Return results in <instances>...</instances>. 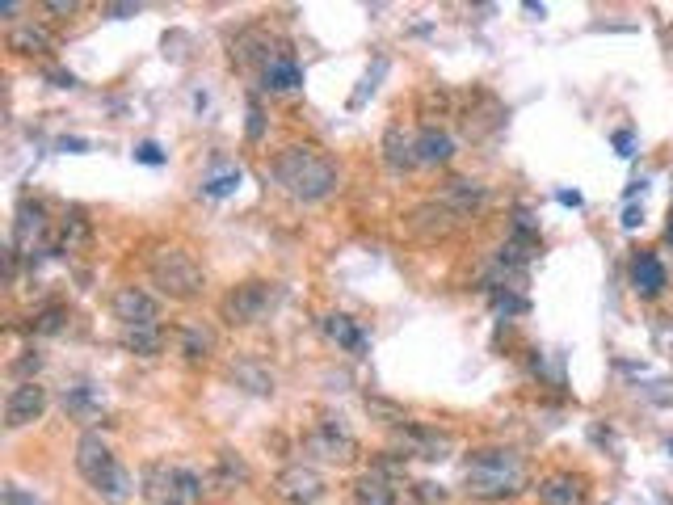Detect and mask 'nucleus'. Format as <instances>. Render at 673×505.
<instances>
[{
	"label": "nucleus",
	"instance_id": "obj_33",
	"mask_svg": "<svg viewBox=\"0 0 673 505\" xmlns=\"http://www.w3.org/2000/svg\"><path fill=\"white\" fill-rule=\"evenodd\" d=\"M366 413H375V417H383V426H404V421H409V417H404V409H400V404H392V400H383V396H366Z\"/></svg>",
	"mask_w": 673,
	"mask_h": 505
},
{
	"label": "nucleus",
	"instance_id": "obj_14",
	"mask_svg": "<svg viewBox=\"0 0 673 505\" xmlns=\"http://www.w3.org/2000/svg\"><path fill=\"white\" fill-rule=\"evenodd\" d=\"M442 207H451L459 219H472L484 211V202H488V186L476 177H455V181H446L442 194H438Z\"/></svg>",
	"mask_w": 673,
	"mask_h": 505
},
{
	"label": "nucleus",
	"instance_id": "obj_6",
	"mask_svg": "<svg viewBox=\"0 0 673 505\" xmlns=\"http://www.w3.org/2000/svg\"><path fill=\"white\" fill-rule=\"evenodd\" d=\"M278 287L274 282H265V278H244V282H236V287L219 299V316L228 320L232 329H249V325H257V320H265L270 316V308L278 303Z\"/></svg>",
	"mask_w": 673,
	"mask_h": 505
},
{
	"label": "nucleus",
	"instance_id": "obj_15",
	"mask_svg": "<svg viewBox=\"0 0 673 505\" xmlns=\"http://www.w3.org/2000/svg\"><path fill=\"white\" fill-rule=\"evenodd\" d=\"M299 85H303V68H299L295 51L274 47L270 59H265V68H261V89L265 93H291Z\"/></svg>",
	"mask_w": 673,
	"mask_h": 505
},
{
	"label": "nucleus",
	"instance_id": "obj_20",
	"mask_svg": "<svg viewBox=\"0 0 673 505\" xmlns=\"http://www.w3.org/2000/svg\"><path fill=\"white\" fill-rule=\"evenodd\" d=\"M253 480V468L244 463L236 451H219L215 455V468L207 472V484L215 493H236V489H244V484Z\"/></svg>",
	"mask_w": 673,
	"mask_h": 505
},
{
	"label": "nucleus",
	"instance_id": "obj_38",
	"mask_svg": "<svg viewBox=\"0 0 673 505\" xmlns=\"http://www.w3.org/2000/svg\"><path fill=\"white\" fill-rule=\"evenodd\" d=\"M0 505H38V497L22 493L17 484H5V493H0Z\"/></svg>",
	"mask_w": 673,
	"mask_h": 505
},
{
	"label": "nucleus",
	"instance_id": "obj_18",
	"mask_svg": "<svg viewBox=\"0 0 673 505\" xmlns=\"http://www.w3.org/2000/svg\"><path fill=\"white\" fill-rule=\"evenodd\" d=\"M665 287H669V270L661 266V257L652 249H640L631 257V291L640 299H661Z\"/></svg>",
	"mask_w": 673,
	"mask_h": 505
},
{
	"label": "nucleus",
	"instance_id": "obj_16",
	"mask_svg": "<svg viewBox=\"0 0 673 505\" xmlns=\"http://www.w3.org/2000/svg\"><path fill=\"white\" fill-rule=\"evenodd\" d=\"M93 245V219L85 215V207H68L55 224V253H85Z\"/></svg>",
	"mask_w": 673,
	"mask_h": 505
},
{
	"label": "nucleus",
	"instance_id": "obj_40",
	"mask_svg": "<svg viewBox=\"0 0 673 505\" xmlns=\"http://www.w3.org/2000/svg\"><path fill=\"white\" fill-rule=\"evenodd\" d=\"M135 160H144V165H160L165 156H160V148H156V144H139V148H135Z\"/></svg>",
	"mask_w": 673,
	"mask_h": 505
},
{
	"label": "nucleus",
	"instance_id": "obj_35",
	"mask_svg": "<svg viewBox=\"0 0 673 505\" xmlns=\"http://www.w3.org/2000/svg\"><path fill=\"white\" fill-rule=\"evenodd\" d=\"M493 308L497 312H505V316H522L530 303L522 299V295H514V291H493Z\"/></svg>",
	"mask_w": 673,
	"mask_h": 505
},
{
	"label": "nucleus",
	"instance_id": "obj_9",
	"mask_svg": "<svg viewBox=\"0 0 673 505\" xmlns=\"http://www.w3.org/2000/svg\"><path fill=\"white\" fill-rule=\"evenodd\" d=\"M274 493L287 505H316L324 497V476L316 468H303V463H291L274 476Z\"/></svg>",
	"mask_w": 673,
	"mask_h": 505
},
{
	"label": "nucleus",
	"instance_id": "obj_42",
	"mask_svg": "<svg viewBox=\"0 0 673 505\" xmlns=\"http://www.w3.org/2000/svg\"><path fill=\"white\" fill-rule=\"evenodd\" d=\"M106 13H110V17H135L139 5H106Z\"/></svg>",
	"mask_w": 673,
	"mask_h": 505
},
{
	"label": "nucleus",
	"instance_id": "obj_27",
	"mask_svg": "<svg viewBox=\"0 0 673 505\" xmlns=\"http://www.w3.org/2000/svg\"><path fill=\"white\" fill-rule=\"evenodd\" d=\"M232 379L240 383L244 392H253V396H274V371L261 367L257 358H240L236 367H232Z\"/></svg>",
	"mask_w": 673,
	"mask_h": 505
},
{
	"label": "nucleus",
	"instance_id": "obj_28",
	"mask_svg": "<svg viewBox=\"0 0 673 505\" xmlns=\"http://www.w3.org/2000/svg\"><path fill=\"white\" fill-rule=\"evenodd\" d=\"M9 51H17V55H51L55 51V38H51V30L47 26H13V34H9Z\"/></svg>",
	"mask_w": 673,
	"mask_h": 505
},
{
	"label": "nucleus",
	"instance_id": "obj_8",
	"mask_svg": "<svg viewBox=\"0 0 673 505\" xmlns=\"http://www.w3.org/2000/svg\"><path fill=\"white\" fill-rule=\"evenodd\" d=\"M396 442L404 447V459L417 455V459H430V463L451 459V451H455V438L438 426H425V421H404V426L396 430Z\"/></svg>",
	"mask_w": 673,
	"mask_h": 505
},
{
	"label": "nucleus",
	"instance_id": "obj_46",
	"mask_svg": "<svg viewBox=\"0 0 673 505\" xmlns=\"http://www.w3.org/2000/svg\"><path fill=\"white\" fill-rule=\"evenodd\" d=\"M17 13H22V5H0V17H5V22H13Z\"/></svg>",
	"mask_w": 673,
	"mask_h": 505
},
{
	"label": "nucleus",
	"instance_id": "obj_2",
	"mask_svg": "<svg viewBox=\"0 0 673 505\" xmlns=\"http://www.w3.org/2000/svg\"><path fill=\"white\" fill-rule=\"evenodd\" d=\"M463 484L480 501H505L526 489V459L514 447H476L463 463Z\"/></svg>",
	"mask_w": 673,
	"mask_h": 505
},
{
	"label": "nucleus",
	"instance_id": "obj_24",
	"mask_svg": "<svg viewBox=\"0 0 673 505\" xmlns=\"http://www.w3.org/2000/svg\"><path fill=\"white\" fill-rule=\"evenodd\" d=\"M274 43L265 38L261 30H240L232 38V64L236 68H265V59H270Z\"/></svg>",
	"mask_w": 673,
	"mask_h": 505
},
{
	"label": "nucleus",
	"instance_id": "obj_3",
	"mask_svg": "<svg viewBox=\"0 0 673 505\" xmlns=\"http://www.w3.org/2000/svg\"><path fill=\"white\" fill-rule=\"evenodd\" d=\"M76 472L89 480V489H93L101 501L122 505V501L131 497V472L114 459L110 442L101 438V434H93V430L80 434V442H76Z\"/></svg>",
	"mask_w": 673,
	"mask_h": 505
},
{
	"label": "nucleus",
	"instance_id": "obj_43",
	"mask_svg": "<svg viewBox=\"0 0 673 505\" xmlns=\"http://www.w3.org/2000/svg\"><path fill=\"white\" fill-rule=\"evenodd\" d=\"M640 219H644V215H640L636 207H627V215H623V228H636V224H640Z\"/></svg>",
	"mask_w": 673,
	"mask_h": 505
},
{
	"label": "nucleus",
	"instance_id": "obj_34",
	"mask_svg": "<svg viewBox=\"0 0 673 505\" xmlns=\"http://www.w3.org/2000/svg\"><path fill=\"white\" fill-rule=\"evenodd\" d=\"M38 371H43V354L38 350H22V358L9 362V375H17V383H34Z\"/></svg>",
	"mask_w": 673,
	"mask_h": 505
},
{
	"label": "nucleus",
	"instance_id": "obj_48",
	"mask_svg": "<svg viewBox=\"0 0 673 505\" xmlns=\"http://www.w3.org/2000/svg\"><path fill=\"white\" fill-rule=\"evenodd\" d=\"M669 451H673V438H669Z\"/></svg>",
	"mask_w": 673,
	"mask_h": 505
},
{
	"label": "nucleus",
	"instance_id": "obj_26",
	"mask_svg": "<svg viewBox=\"0 0 673 505\" xmlns=\"http://www.w3.org/2000/svg\"><path fill=\"white\" fill-rule=\"evenodd\" d=\"M177 354L186 362H207L215 354V333L207 325H198V320H190V325L177 329Z\"/></svg>",
	"mask_w": 673,
	"mask_h": 505
},
{
	"label": "nucleus",
	"instance_id": "obj_10",
	"mask_svg": "<svg viewBox=\"0 0 673 505\" xmlns=\"http://www.w3.org/2000/svg\"><path fill=\"white\" fill-rule=\"evenodd\" d=\"M51 232V219H47V202L38 198H22L17 202V219H13V249L34 257L38 253V240Z\"/></svg>",
	"mask_w": 673,
	"mask_h": 505
},
{
	"label": "nucleus",
	"instance_id": "obj_32",
	"mask_svg": "<svg viewBox=\"0 0 673 505\" xmlns=\"http://www.w3.org/2000/svg\"><path fill=\"white\" fill-rule=\"evenodd\" d=\"M451 110H455V97L446 93V89H425V93H421V118H425V127H438L434 118L451 114Z\"/></svg>",
	"mask_w": 673,
	"mask_h": 505
},
{
	"label": "nucleus",
	"instance_id": "obj_25",
	"mask_svg": "<svg viewBox=\"0 0 673 505\" xmlns=\"http://www.w3.org/2000/svg\"><path fill=\"white\" fill-rule=\"evenodd\" d=\"M455 139L442 127H421L417 131V165H451Z\"/></svg>",
	"mask_w": 673,
	"mask_h": 505
},
{
	"label": "nucleus",
	"instance_id": "obj_1",
	"mask_svg": "<svg viewBox=\"0 0 673 505\" xmlns=\"http://www.w3.org/2000/svg\"><path fill=\"white\" fill-rule=\"evenodd\" d=\"M270 177L278 181L282 194H291L295 202H320L337 190V165L312 144H291L270 160Z\"/></svg>",
	"mask_w": 673,
	"mask_h": 505
},
{
	"label": "nucleus",
	"instance_id": "obj_5",
	"mask_svg": "<svg viewBox=\"0 0 673 505\" xmlns=\"http://www.w3.org/2000/svg\"><path fill=\"white\" fill-rule=\"evenodd\" d=\"M148 278L165 299H181V303L198 299L202 291H207V270H202L198 261L186 249H177V245H165V249L148 253Z\"/></svg>",
	"mask_w": 673,
	"mask_h": 505
},
{
	"label": "nucleus",
	"instance_id": "obj_7",
	"mask_svg": "<svg viewBox=\"0 0 673 505\" xmlns=\"http://www.w3.org/2000/svg\"><path fill=\"white\" fill-rule=\"evenodd\" d=\"M303 455H312L320 463H337V468H345V463L358 459V438L341 426V417H320L316 426L303 434Z\"/></svg>",
	"mask_w": 673,
	"mask_h": 505
},
{
	"label": "nucleus",
	"instance_id": "obj_36",
	"mask_svg": "<svg viewBox=\"0 0 673 505\" xmlns=\"http://www.w3.org/2000/svg\"><path fill=\"white\" fill-rule=\"evenodd\" d=\"M413 493H417V505H430V501H446V489L442 484H434V480H421V484H413Z\"/></svg>",
	"mask_w": 673,
	"mask_h": 505
},
{
	"label": "nucleus",
	"instance_id": "obj_4",
	"mask_svg": "<svg viewBox=\"0 0 673 505\" xmlns=\"http://www.w3.org/2000/svg\"><path fill=\"white\" fill-rule=\"evenodd\" d=\"M207 476L177 463H144L139 472V497L144 505H202Z\"/></svg>",
	"mask_w": 673,
	"mask_h": 505
},
{
	"label": "nucleus",
	"instance_id": "obj_29",
	"mask_svg": "<svg viewBox=\"0 0 673 505\" xmlns=\"http://www.w3.org/2000/svg\"><path fill=\"white\" fill-rule=\"evenodd\" d=\"M68 308L64 303H43L38 312H30V320H26V333L30 337H55V333H64L68 329Z\"/></svg>",
	"mask_w": 673,
	"mask_h": 505
},
{
	"label": "nucleus",
	"instance_id": "obj_37",
	"mask_svg": "<svg viewBox=\"0 0 673 505\" xmlns=\"http://www.w3.org/2000/svg\"><path fill=\"white\" fill-rule=\"evenodd\" d=\"M261 135H265V114L257 106V97H249V144H257Z\"/></svg>",
	"mask_w": 673,
	"mask_h": 505
},
{
	"label": "nucleus",
	"instance_id": "obj_17",
	"mask_svg": "<svg viewBox=\"0 0 673 505\" xmlns=\"http://www.w3.org/2000/svg\"><path fill=\"white\" fill-rule=\"evenodd\" d=\"M535 493H539L543 505H585L589 480L581 472H552L535 484Z\"/></svg>",
	"mask_w": 673,
	"mask_h": 505
},
{
	"label": "nucleus",
	"instance_id": "obj_39",
	"mask_svg": "<svg viewBox=\"0 0 673 505\" xmlns=\"http://www.w3.org/2000/svg\"><path fill=\"white\" fill-rule=\"evenodd\" d=\"M43 9H47V13H55V17H72L80 5H76V0H47Z\"/></svg>",
	"mask_w": 673,
	"mask_h": 505
},
{
	"label": "nucleus",
	"instance_id": "obj_22",
	"mask_svg": "<svg viewBox=\"0 0 673 505\" xmlns=\"http://www.w3.org/2000/svg\"><path fill=\"white\" fill-rule=\"evenodd\" d=\"M118 346L135 354V358H156L165 350V329L160 325H122L118 329Z\"/></svg>",
	"mask_w": 673,
	"mask_h": 505
},
{
	"label": "nucleus",
	"instance_id": "obj_49",
	"mask_svg": "<svg viewBox=\"0 0 673 505\" xmlns=\"http://www.w3.org/2000/svg\"><path fill=\"white\" fill-rule=\"evenodd\" d=\"M413 505H417V501H413Z\"/></svg>",
	"mask_w": 673,
	"mask_h": 505
},
{
	"label": "nucleus",
	"instance_id": "obj_23",
	"mask_svg": "<svg viewBox=\"0 0 673 505\" xmlns=\"http://www.w3.org/2000/svg\"><path fill=\"white\" fill-rule=\"evenodd\" d=\"M324 333H329V341H337L341 350H350V354H358V358L371 350V337H366L358 320H354V316H345V312L324 316Z\"/></svg>",
	"mask_w": 673,
	"mask_h": 505
},
{
	"label": "nucleus",
	"instance_id": "obj_19",
	"mask_svg": "<svg viewBox=\"0 0 673 505\" xmlns=\"http://www.w3.org/2000/svg\"><path fill=\"white\" fill-rule=\"evenodd\" d=\"M350 497L354 505H396L400 493H396V480L392 476H383V472H358L350 480Z\"/></svg>",
	"mask_w": 673,
	"mask_h": 505
},
{
	"label": "nucleus",
	"instance_id": "obj_31",
	"mask_svg": "<svg viewBox=\"0 0 673 505\" xmlns=\"http://www.w3.org/2000/svg\"><path fill=\"white\" fill-rule=\"evenodd\" d=\"M64 413H72V417H80V421L97 413V392H93V383H76V388L64 392Z\"/></svg>",
	"mask_w": 673,
	"mask_h": 505
},
{
	"label": "nucleus",
	"instance_id": "obj_44",
	"mask_svg": "<svg viewBox=\"0 0 673 505\" xmlns=\"http://www.w3.org/2000/svg\"><path fill=\"white\" fill-rule=\"evenodd\" d=\"M59 148H64V152H85V139H64Z\"/></svg>",
	"mask_w": 673,
	"mask_h": 505
},
{
	"label": "nucleus",
	"instance_id": "obj_12",
	"mask_svg": "<svg viewBox=\"0 0 673 505\" xmlns=\"http://www.w3.org/2000/svg\"><path fill=\"white\" fill-rule=\"evenodd\" d=\"M43 413H47V388L38 379L34 383H17V388L9 392V400H5V426L9 430L34 426Z\"/></svg>",
	"mask_w": 673,
	"mask_h": 505
},
{
	"label": "nucleus",
	"instance_id": "obj_13",
	"mask_svg": "<svg viewBox=\"0 0 673 505\" xmlns=\"http://www.w3.org/2000/svg\"><path fill=\"white\" fill-rule=\"evenodd\" d=\"M110 308L122 325H160V299L148 295L144 287H131V282L110 295Z\"/></svg>",
	"mask_w": 673,
	"mask_h": 505
},
{
	"label": "nucleus",
	"instance_id": "obj_21",
	"mask_svg": "<svg viewBox=\"0 0 673 505\" xmlns=\"http://www.w3.org/2000/svg\"><path fill=\"white\" fill-rule=\"evenodd\" d=\"M383 165L392 173L417 169V135H404V127H387L383 135Z\"/></svg>",
	"mask_w": 673,
	"mask_h": 505
},
{
	"label": "nucleus",
	"instance_id": "obj_45",
	"mask_svg": "<svg viewBox=\"0 0 673 505\" xmlns=\"http://www.w3.org/2000/svg\"><path fill=\"white\" fill-rule=\"evenodd\" d=\"M560 202H568V207H581V194H577V190H564Z\"/></svg>",
	"mask_w": 673,
	"mask_h": 505
},
{
	"label": "nucleus",
	"instance_id": "obj_11",
	"mask_svg": "<svg viewBox=\"0 0 673 505\" xmlns=\"http://www.w3.org/2000/svg\"><path fill=\"white\" fill-rule=\"evenodd\" d=\"M404 224H409V232L421 236V240H446L463 224V219L451 207H442L438 198H430V202H417V207L404 215Z\"/></svg>",
	"mask_w": 673,
	"mask_h": 505
},
{
	"label": "nucleus",
	"instance_id": "obj_47",
	"mask_svg": "<svg viewBox=\"0 0 673 505\" xmlns=\"http://www.w3.org/2000/svg\"><path fill=\"white\" fill-rule=\"evenodd\" d=\"M665 236H669V245H673V215H669V228H665Z\"/></svg>",
	"mask_w": 673,
	"mask_h": 505
},
{
	"label": "nucleus",
	"instance_id": "obj_41",
	"mask_svg": "<svg viewBox=\"0 0 673 505\" xmlns=\"http://www.w3.org/2000/svg\"><path fill=\"white\" fill-rule=\"evenodd\" d=\"M615 148H619V156H631V148H636L631 131H615Z\"/></svg>",
	"mask_w": 673,
	"mask_h": 505
},
{
	"label": "nucleus",
	"instance_id": "obj_30",
	"mask_svg": "<svg viewBox=\"0 0 673 505\" xmlns=\"http://www.w3.org/2000/svg\"><path fill=\"white\" fill-rule=\"evenodd\" d=\"M240 190V169L236 165H215V173L202 181V194L207 198H228Z\"/></svg>",
	"mask_w": 673,
	"mask_h": 505
}]
</instances>
